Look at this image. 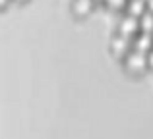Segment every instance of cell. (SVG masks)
I'll use <instances>...</instances> for the list:
<instances>
[{
    "label": "cell",
    "instance_id": "cell-1",
    "mask_svg": "<svg viewBox=\"0 0 153 139\" xmlns=\"http://www.w3.org/2000/svg\"><path fill=\"white\" fill-rule=\"evenodd\" d=\"M147 66V58L146 54L142 52H136V50H132V52H128L126 56V68L130 71H142L143 68Z\"/></svg>",
    "mask_w": 153,
    "mask_h": 139
},
{
    "label": "cell",
    "instance_id": "cell-2",
    "mask_svg": "<svg viewBox=\"0 0 153 139\" xmlns=\"http://www.w3.org/2000/svg\"><path fill=\"white\" fill-rule=\"evenodd\" d=\"M140 29V21L138 18H132V15H126V18L120 21V35L126 39H130L132 35H136V31Z\"/></svg>",
    "mask_w": 153,
    "mask_h": 139
},
{
    "label": "cell",
    "instance_id": "cell-3",
    "mask_svg": "<svg viewBox=\"0 0 153 139\" xmlns=\"http://www.w3.org/2000/svg\"><path fill=\"white\" fill-rule=\"evenodd\" d=\"M151 45H153V37L149 33H142V35H138L136 37V41H134V46H136V52H142V54H146V52H149L151 50Z\"/></svg>",
    "mask_w": 153,
    "mask_h": 139
},
{
    "label": "cell",
    "instance_id": "cell-4",
    "mask_svg": "<svg viewBox=\"0 0 153 139\" xmlns=\"http://www.w3.org/2000/svg\"><path fill=\"white\" fill-rule=\"evenodd\" d=\"M112 52L114 54H126L128 52V49H130V39H126V37H122V35H116L114 39H112Z\"/></svg>",
    "mask_w": 153,
    "mask_h": 139
},
{
    "label": "cell",
    "instance_id": "cell-5",
    "mask_svg": "<svg viewBox=\"0 0 153 139\" xmlns=\"http://www.w3.org/2000/svg\"><path fill=\"white\" fill-rule=\"evenodd\" d=\"M146 14V0H130V4H128V15H132V18H142V15Z\"/></svg>",
    "mask_w": 153,
    "mask_h": 139
},
{
    "label": "cell",
    "instance_id": "cell-6",
    "mask_svg": "<svg viewBox=\"0 0 153 139\" xmlns=\"http://www.w3.org/2000/svg\"><path fill=\"white\" fill-rule=\"evenodd\" d=\"M140 29H142V33H149L153 31V14L151 12H146V14L140 18Z\"/></svg>",
    "mask_w": 153,
    "mask_h": 139
},
{
    "label": "cell",
    "instance_id": "cell-7",
    "mask_svg": "<svg viewBox=\"0 0 153 139\" xmlns=\"http://www.w3.org/2000/svg\"><path fill=\"white\" fill-rule=\"evenodd\" d=\"M91 6H93V0H74V12L79 15L87 14L91 10Z\"/></svg>",
    "mask_w": 153,
    "mask_h": 139
},
{
    "label": "cell",
    "instance_id": "cell-8",
    "mask_svg": "<svg viewBox=\"0 0 153 139\" xmlns=\"http://www.w3.org/2000/svg\"><path fill=\"white\" fill-rule=\"evenodd\" d=\"M105 2H107L108 6L112 8V10H120V8L126 4V0H105Z\"/></svg>",
    "mask_w": 153,
    "mask_h": 139
},
{
    "label": "cell",
    "instance_id": "cell-9",
    "mask_svg": "<svg viewBox=\"0 0 153 139\" xmlns=\"http://www.w3.org/2000/svg\"><path fill=\"white\" fill-rule=\"evenodd\" d=\"M146 58H147V66H151V68H153V49L149 50V52H147V56H146Z\"/></svg>",
    "mask_w": 153,
    "mask_h": 139
},
{
    "label": "cell",
    "instance_id": "cell-10",
    "mask_svg": "<svg viewBox=\"0 0 153 139\" xmlns=\"http://www.w3.org/2000/svg\"><path fill=\"white\" fill-rule=\"evenodd\" d=\"M146 8L153 14V0H146Z\"/></svg>",
    "mask_w": 153,
    "mask_h": 139
},
{
    "label": "cell",
    "instance_id": "cell-11",
    "mask_svg": "<svg viewBox=\"0 0 153 139\" xmlns=\"http://www.w3.org/2000/svg\"><path fill=\"white\" fill-rule=\"evenodd\" d=\"M6 4H8V0H0V8H2V6H6Z\"/></svg>",
    "mask_w": 153,
    "mask_h": 139
},
{
    "label": "cell",
    "instance_id": "cell-12",
    "mask_svg": "<svg viewBox=\"0 0 153 139\" xmlns=\"http://www.w3.org/2000/svg\"><path fill=\"white\" fill-rule=\"evenodd\" d=\"M19 2H22V0H19Z\"/></svg>",
    "mask_w": 153,
    "mask_h": 139
}]
</instances>
